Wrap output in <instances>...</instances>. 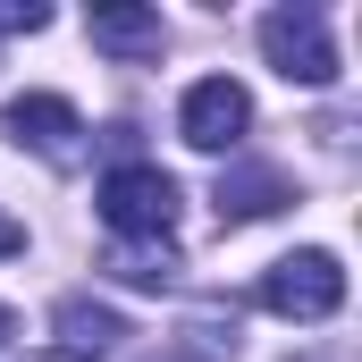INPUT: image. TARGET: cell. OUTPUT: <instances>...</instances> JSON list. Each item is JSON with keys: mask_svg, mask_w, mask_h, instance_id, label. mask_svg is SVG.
<instances>
[{"mask_svg": "<svg viewBox=\"0 0 362 362\" xmlns=\"http://www.w3.org/2000/svg\"><path fill=\"white\" fill-rule=\"evenodd\" d=\"M245 127H253V93L236 85V76H202V85L177 101V135L194 152H236Z\"/></svg>", "mask_w": 362, "mask_h": 362, "instance_id": "5b68a950", "label": "cell"}, {"mask_svg": "<svg viewBox=\"0 0 362 362\" xmlns=\"http://www.w3.org/2000/svg\"><path fill=\"white\" fill-rule=\"evenodd\" d=\"M219 228H245V219H270L278 202H295V185H286V169H262V160H245V169H228L219 177Z\"/></svg>", "mask_w": 362, "mask_h": 362, "instance_id": "8992f818", "label": "cell"}, {"mask_svg": "<svg viewBox=\"0 0 362 362\" xmlns=\"http://www.w3.org/2000/svg\"><path fill=\"white\" fill-rule=\"evenodd\" d=\"M8 253H25V228H17V219L0 211V262H8Z\"/></svg>", "mask_w": 362, "mask_h": 362, "instance_id": "8fae6325", "label": "cell"}, {"mask_svg": "<svg viewBox=\"0 0 362 362\" xmlns=\"http://www.w3.org/2000/svg\"><path fill=\"white\" fill-rule=\"evenodd\" d=\"M337 303H346V270L320 245H303V253L262 270V312H278V320H329Z\"/></svg>", "mask_w": 362, "mask_h": 362, "instance_id": "7a4b0ae2", "label": "cell"}, {"mask_svg": "<svg viewBox=\"0 0 362 362\" xmlns=\"http://www.w3.org/2000/svg\"><path fill=\"white\" fill-rule=\"evenodd\" d=\"M0 135L25 144V152H42L51 169H76V160H85V118H76L59 93H17V101L0 110Z\"/></svg>", "mask_w": 362, "mask_h": 362, "instance_id": "277c9868", "label": "cell"}, {"mask_svg": "<svg viewBox=\"0 0 362 362\" xmlns=\"http://www.w3.org/2000/svg\"><path fill=\"white\" fill-rule=\"evenodd\" d=\"M51 329H59V354H76V362H101V354H118L127 346V320L110 312V303H93V295H68L59 312H51Z\"/></svg>", "mask_w": 362, "mask_h": 362, "instance_id": "52a82bcc", "label": "cell"}, {"mask_svg": "<svg viewBox=\"0 0 362 362\" xmlns=\"http://www.w3.org/2000/svg\"><path fill=\"white\" fill-rule=\"evenodd\" d=\"M101 270L118 278V286H152V295H160V286H177V253H169V245H110Z\"/></svg>", "mask_w": 362, "mask_h": 362, "instance_id": "9c48e42d", "label": "cell"}, {"mask_svg": "<svg viewBox=\"0 0 362 362\" xmlns=\"http://www.w3.org/2000/svg\"><path fill=\"white\" fill-rule=\"evenodd\" d=\"M177 177L169 169H152V160H127V169H110L101 177V219H110V236L118 245H169V228H177Z\"/></svg>", "mask_w": 362, "mask_h": 362, "instance_id": "6da1fadb", "label": "cell"}, {"mask_svg": "<svg viewBox=\"0 0 362 362\" xmlns=\"http://www.w3.org/2000/svg\"><path fill=\"white\" fill-rule=\"evenodd\" d=\"M42 25H51V8H34V0H25V8L0 0V34H42Z\"/></svg>", "mask_w": 362, "mask_h": 362, "instance_id": "30bf717a", "label": "cell"}, {"mask_svg": "<svg viewBox=\"0 0 362 362\" xmlns=\"http://www.w3.org/2000/svg\"><path fill=\"white\" fill-rule=\"evenodd\" d=\"M8 337H17V312H8V303H0V346H8Z\"/></svg>", "mask_w": 362, "mask_h": 362, "instance_id": "7c38bea8", "label": "cell"}, {"mask_svg": "<svg viewBox=\"0 0 362 362\" xmlns=\"http://www.w3.org/2000/svg\"><path fill=\"white\" fill-rule=\"evenodd\" d=\"M262 59L286 85H337V42H329L320 8H270L262 17Z\"/></svg>", "mask_w": 362, "mask_h": 362, "instance_id": "3957f363", "label": "cell"}, {"mask_svg": "<svg viewBox=\"0 0 362 362\" xmlns=\"http://www.w3.org/2000/svg\"><path fill=\"white\" fill-rule=\"evenodd\" d=\"M160 42H169L160 8H93V51H110V59H160Z\"/></svg>", "mask_w": 362, "mask_h": 362, "instance_id": "ba28073f", "label": "cell"}]
</instances>
